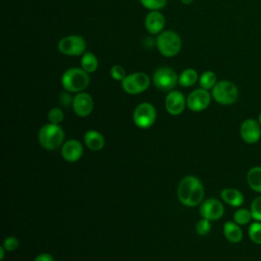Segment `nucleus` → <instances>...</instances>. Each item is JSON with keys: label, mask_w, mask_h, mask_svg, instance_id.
Listing matches in <instances>:
<instances>
[{"label": "nucleus", "mask_w": 261, "mask_h": 261, "mask_svg": "<svg viewBox=\"0 0 261 261\" xmlns=\"http://www.w3.org/2000/svg\"><path fill=\"white\" fill-rule=\"evenodd\" d=\"M258 121H259V123L261 124V111H260V113H259V115H258Z\"/></svg>", "instance_id": "obj_35"}, {"label": "nucleus", "mask_w": 261, "mask_h": 261, "mask_svg": "<svg viewBox=\"0 0 261 261\" xmlns=\"http://www.w3.org/2000/svg\"><path fill=\"white\" fill-rule=\"evenodd\" d=\"M145 28L152 35H159L165 25L164 15L159 10L150 11L145 17Z\"/></svg>", "instance_id": "obj_15"}, {"label": "nucleus", "mask_w": 261, "mask_h": 261, "mask_svg": "<svg viewBox=\"0 0 261 261\" xmlns=\"http://www.w3.org/2000/svg\"><path fill=\"white\" fill-rule=\"evenodd\" d=\"M84 141L86 143V146L91 149L92 151H99L104 147L105 141L103 136L96 130H88L85 134Z\"/></svg>", "instance_id": "obj_19"}, {"label": "nucleus", "mask_w": 261, "mask_h": 261, "mask_svg": "<svg viewBox=\"0 0 261 261\" xmlns=\"http://www.w3.org/2000/svg\"><path fill=\"white\" fill-rule=\"evenodd\" d=\"M253 219L250 209L246 208H239L233 213V221L240 225H246Z\"/></svg>", "instance_id": "obj_24"}, {"label": "nucleus", "mask_w": 261, "mask_h": 261, "mask_svg": "<svg viewBox=\"0 0 261 261\" xmlns=\"http://www.w3.org/2000/svg\"><path fill=\"white\" fill-rule=\"evenodd\" d=\"M220 197L223 202L232 207H240L244 203V195L237 189L226 188L220 192Z\"/></svg>", "instance_id": "obj_17"}, {"label": "nucleus", "mask_w": 261, "mask_h": 261, "mask_svg": "<svg viewBox=\"0 0 261 261\" xmlns=\"http://www.w3.org/2000/svg\"><path fill=\"white\" fill-rule=\"evenodd\" d=\"M177 198L180 203L189 207L200 204L204 198V187L201 180L194 175L184 177L177 187Z\"/></svg>", "instance_id": "obj_1"}, {"label": "nucleus", "mask_w": 261, "mask_h": 261, "mask_svg": "<svg viewBox=\"0 0 261 261\" xmlns=\"http://www.w3.org/2000/svg\"><path fill=\"white\" fill-rule=\"evenodd\" d=\"M223 234L225 239L232 244H238L243 239V230L241 225L234 221H226L224 223Z\"/></svg>", "instance_id": "obj_18"}, {"label": "nucleus", "mask_w": 261, "mask_h": 261, "mask_svg": "<svg viewBox=\"0 0 261 261\" xmlns=\"http://www.w3.org/2000/svg\"><path fill=\"white\" fill-rule=\"evenodd\" d=\"M38 140L43 148L55 150L63 143L64 132L58 124L48 123L39 129Z\"/></svg>", "instance_id": "obj_3"}, {"label": "nucleus", "mask_w": 261, "mask_h": 261, "mask_svg": "<svg viewBox=\"0 0 261 261\" xmlns=\"http://www.w3.org/2000/svg\"><path fill=\"white\" fill-rule=\"evenodd\" d=\"M180 1H181L184 4H187V5H188V4H191V3L193 2V0H180Z\"/></svg>", "instance_id": "obj_34"}, {"label": "nucleus", "mask_w": 261, "mask_h": 261, "mask_svg": "<svg viewBox=\"0 0 261 261\" xmlns=\"http://www.w3.org/2000/svg\"><path fill=\"white\" fill-rule=\"evenodd\" d=\"M63 117H64V115L60 108L54 107L48 112V119H49L50 123L59 124L63 120Z\"/></svg>", "instance_id": "obj_28"}, {"label": "nucleus", "mask_w": 261, "mask_h": 261, "mask_svg": "<svg viewBox=\"0 0 261 261\" xmlns=\"http://www.w3.org/2000/svg\"><path fill=\"white\" fill-rule=\"evenodd\" d=\"M211 229V224H210V220L206 219V218H202L201 220L198 221V223L196 224V230L200 236H206L209 233Z\"/></svg>", "instance_id": "obj_29"}, {"label": "nucleus", "mask_w": 261, "mask_h": 261, "mask_svg": "<svg viewBox=\"0 0 261 261\" xmlns=\"http://www.w3.org/2000/svg\"><path fill=\"white\" fill-rule=\"evenodd\" d=\"M250 240L256 244L261 245V221H254L250 224L248 229Z\"/></svg>", "instance_id": "obj_25"}, {"label": "nucleus", "mask_w": 261, "mask_h": 261, "mask_svg": "<svg viewBox=\"0 0 261 261\" xmlns=\"http://www.w3.org/2000/svg\"><path fill=\"white\" fill-rule=\"evenodd\" d=\"M149 76L142 71L130 73L121 81V87L123 91L130 95H136L145 92L149 88Z\"/></svg>", "instance_id": "obj_8"}, {"label": "nucleus", "mask_w": 261, "mask_h": 261, "mask_svg": "<svg viewBox=\"0 0 261 261\" xmlns=\"http://www.w3.org/2000/svg\"><path fill=\"white\" fill-rule=\"evenodd\" d=\"M199 83L202 89L210 90V89H213L214 86L216 85L217 76L212 70H206L201 74Z\"/></svg>", "instance_id": "obj_23"}, {"label": "nucleus", "mask_w": 261, "mask_h": 261, "mask_svg": "<svg viewBox=\"0 0 261 261\" xmlns=\"http://www.w3.org/2000/svg\"><path fill=\"white\" fill-rule=\"evenodd\" d=\"M200 214L203 218L208 220H218L224 214L223 204L217 199H207L205 200L200 207Z\"/></svg>", "instance_id": "obj_12"}, {"label": "nucleus", "mask_w": 261, "mask_h": 261, "mask_svg": "<svg viewBox=\"0 0 261 261\" xmlns=\"http://www.w3.org/2000/svg\"><path fill=\"white\" fill-rule=\"evenodd\" d=\"M99 62L96 55L92 52H85L81 59V67L88 73L95 72L98 68Z\"/></svg>", "instance_id": "obj_21"}, {"label": "nucleus", "mask_w": 261, "mask_h": 261, "mask_svg": "<svg viewBox=\"0 0 261 261\" xmlns=\"http://www.w3.org/2000/svg\"><path fill=\"white\" fill-rule=\"evenodd\" d=\"M61 84L63 89L67 92L80 93L89 86L90 76L82 67H70L63 72Z\"/></svg>", "instance_id": "obj_2"}, {"label": "nucleus", "mask_w": 261, "mask_h": 261, "mask_svg": "<svg viewBox=\"0 0 261 261\" xmlns=\"http://www.w3.org/2000/svg\"><path fill=\"white\" fill-rule=\"evenodd\" d=\"M140 2L145 8L153 11L162 9L166 5L167 0H140Z\"/></svg>", "instance_id": "obj_27"}, {"label": "nucleus", "mask_w": 261, "mask_h": 261, "mask_svg": "<svg viewBox=\"0 0 261 261\" xmlns=\"http://www.w3.org/2000/svg\"><path fill=\"white\" fill-rule=\"evenodd\" d=\"M110 75L115 81H122L126 76L125 69L122 66L115 64L110 68Z\"/></svg>", "instance_id": "obj_30"}, {"label": "nucleus", "mask_w": 261, "mask_h": 261, "mask_svg": "<svg viewBox=\"0 0 261 261\" xmlns=\"http://www.w3.org/2000/svg\"><path fill=\"white\" fill-rule=\"evenodd\" d=\"M187 104L184 94L179 91H169L165 98V108L171 115L180 114Z\"/></svg>", "instance_id": "obj_14"}, {"label": "nucleus", "mask_w": 261, "mask_h": 261, "mask_svg": "<svg viewBox=\"0 0 261 261\" xmlns=\"http://www.w3.org/2000/svg\"><path fill=\"white\" fill-rule=\"evenodd\" d=\"M61 155L64 160L68 162H75L83 155V146L77 140H69L63 144Z\"/></svg>", "instance_id": "obj_16"}, {"label": "nucleus", "mask_w": 261, "mask_h": 261, "mask_svg": "<svg viewBox=\"0 0 261 261\" xmlns=\"http://www.w3.org/2000/svg\"><path fill=\"white\" fill-rule=\"evenodd\" d=\"M94 107L92 97L85 92L77 93L72 99V108L77 116L86 117L91 114Z\"/></svg>", "instance_id": "obj_13"}, {"label": "nucleus", "mask_w": 261, "mask_h": 261, "mask_svg": "<svg viewBox=\"0 0 261 261\" xmlns=\"http://www.w3.org/2000/svg\"><path fill=\"white\" fill-rule=\"evenodd\" d=\"M211 102V95L208 90L196 89L187 98V106L191 111L199 112L205 110Z\"/></svg>", "instance_id": "obj_10"}, {"label": "nucleus", "mask_w": 261, "mask_h": 261, "mask_svg": "<svg viewBox=\"0 0 261 261\" xmlns=\"http://www.w3.org/2000/svg\"><path fill=\"white\" fill-rule=\"evenodd\" d=\"M197 80H198V72L193 68H187L184 71H181V73L179 74L178 84L184 88H188L195 85Z\"/></svg>", "instance_id": "obj_22"}, {"label": "nucleus", "mask_w": 261, "mask_h": 261, "mask_svg": "<svg viewBox=\"0 0 261 261\" xmlns=\"http://www.w3.org/2000/svg\"><path fill=\"white\" fill-rule=\"evenodd\" d=\"M212 98L221 105H231L239 98V89L230 81H219L212 89Z\"/></svg>", "instance_id": "obj_5"}, {"label": "nucleus", "mask_w": 261, "mask_h": 261, "mask_svg": "<svg viewBox=\"0 0 261 261\" xmlns=\"http://www.w3.org/2000/svg\"><path fill=\"white\" fill-rule=\"evenodd\" d=\"M86 41L77 35H69L59 40L57 44L58 51L66 56H80L86 51Z\"/></svg>", "instance_id": "obj_6"}, {"label": "nucleus", "mask_w": 261, "mask_h": 261, "mask_svg": "<svg viewBox=\"0 0 261 261\" xmlns=\"http://www.w3.org/2000/svg\"><path fill=\"white\" fill-rule=\"evenodd\" d=\"M156 109L148 102L139 104L134 111V122L140 128H148L153 125L156 120Z\"/></svg>", "instance_id": "obj_9"}, {"label": "nucleus", "mask_w": 261, "mask_h": 261, "mask_svg": "<svg viewBox=\"0 0 261 261\" xmlns=\"http://www.w3.org/2000/svg\"><path fill=\"white\" fill-rule=\"evenodd\" d=\"M5 248L2 246L0 247V260H3L4 259V256H5Z\"/></svg>", "instance_id": "obj_33"}, {"label": "nucleus", "mask_w": 261, "mask_h": 261, "mask_svg": "<svg viewBox=\"0 0 261 261\" xmlns=\"http://www.w3.org/2000/svg\"><path fill=\"white\" fill-rule=\"evenodd\" d=\"M240 135L247 144H255L261 138V124L258 119L247 118L240 126Z\"/></svg>", "instance_id": "obj_11"}, {"label": "nucleus", "mask_w": 261, "mask_h": 261, "mask_svg": "<svg viewBox=\"0 0 261 261\" xmlns=\"http://www.w3.org/2000/svg\"><path fill=\"white\" fill-rule=\"evenodd\" d=\"M156 46L161 55L173 57L180 51L181 39L173 31H163L156 39Z\"/></svg>", "instance_id": "obj_4"}, {"label": "nucleus", "mask_w": 261, "mask_h": 261, "mask_svg": "<svg viewBox=\"0 0 261 261\" xmlns=\"http://www.w3.org/2000/svg\"><path fill=\"white\" fill-rule=\"evenodd\" d=\"M18 245H19L18 240L14 237H8L3 242V247L5 248L6 251H9V252L15 251L18 248Z\"/></svg>", "instance_id": "obj_31"}, {"label": "nucleus", "mask_w": 261, "mask_h": 261, "mask_svg": "<svg viewBox=\"0 0 261 261\" xmlns=\"http://www.w3.org/2000/svg\"><path fill=\"white\" fill-rule=\"evenodd\" d=\"M250 211L255 221H261V195L253 199L251 203Z\"/></svg>", "instance_id": "obj_26"}, {"label": "nucleus", "mask_w": 261, "mask_h": 261, "mask_svg": "<svg viewBox=\"0 0 261 261\" xmlns=\"http://www.w3.org/2000/svg\"><path fill=\"white\" fill-rule=\"evenodd\" d=\"M34 261H54V259H53V257H52L50 254H48V253H42V254L38 255V256L34 259Z\"/></svg>", "instance_id": "obj_32"}, {"label": "nucleus", "mask_w": 261, "mask_h": 261, "mask_svg": "<svg viewBox=\"0 0 261 261\" xmlns=\"http://www.w3.org/2000/svg\"><path fill=\"white\" fill-rule=\"evenodd\" d=\"M152 80L154 86L158 90L168 92L172 91V89L178 83V75L172 68L161 66L154 71Z\"/></svg>", "instance_id": "obj_7"}, {"label": "nucleus", "mask_w": 261, "mask_h": 261, "mask_svg": "<svg viewBox=\"0 0 261 261\" xmlns=\"http://www.w3.org/2000/svg\"><path fill=\"white\" fill-rule=\"evenodd\" d=\"M247 184L251 190L261 194V166H253L247 172Z\"/></svg>", "instance_id": "obj_20"}]
</instances>
